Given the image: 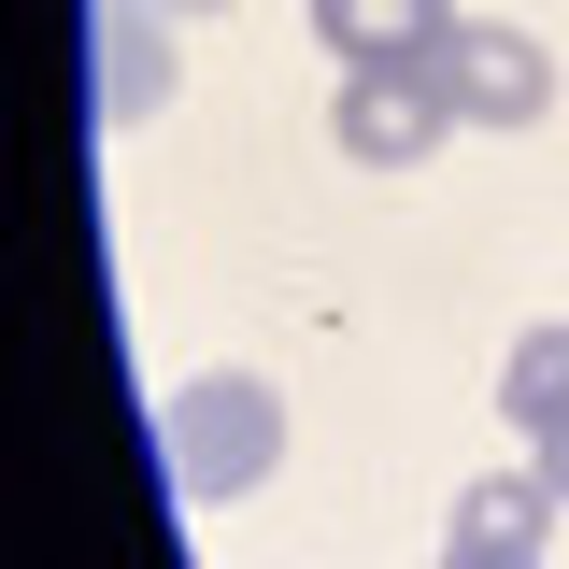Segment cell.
<instances>
[{"mask_svg": "<svg viewBox=\"0 0 569 569\" xmlns=\"http://www.w3.org/2000/svg\"><path fill=\"white\" fill-rule=\"evenodd\" d=\"M541 485H556V498H569V427H556V441H541Z\"/></svg>", "mask_w": 569, "mask_h": 569, "instance_id": "9", "label": "cell"}, {"mask_svg": "<svg viewBox=\"0 0 569 569\" xmlns=\"http://www.w3.org/2000/svg\"><path fill=\"white\" fill-rule=\"evenodd\" d=\"M498 413L527 427V441H556V427H569V328H527V342H512V370H498Z\"/></svg>", "mask_w": 569, "mask_h": 569, "instance_id": "7", "label": "cell"}, {"mask_svg": "<svg viewBox=\"0 0 569 569\" xmlns=\"http://www.w3.org/2000/svg\"><path fill=\"white\" fill-rule=\"evenodd\" d=\"M142 14H228V0H142Z\"/></svg>", "mask_w": 569, "mask_h": 569, "instance_id": "10", "label": "cell"}, {"mask_svg": "<svg viewBox=\"0 0 569 569\" xmlns=\"http://www.w3.org/2000/svg\"><path fill=\"white\" fill-rule=\"evenodd\" d=\"M157 100H171V43H157V14H142V0H100V114L142 129Z\"/></svg>", "mask_w": 569, "mask_h": 569, "instance_id": "5", "label": "cell"}, {"mask_svg": "<svg viewBox=\"0 0 569 569\" xmlns=\"http://www.w3.org/2000/svg\"><path fill=\"white\" fill-rule=\"evenodd\" d=\"M441 100H456V129H527L541 100H556V58L527 43V29H498V14H456V43H441Z\"/></svg>", "mask_w": 569, "mask_h": 569, "instance_id": "2", "label": "cell"}, {"mask_svg": "<svg viewBox=\"0 0 569 569\" xmlns=\"http://www.w3.org/2000/svg\"><path fill=\"white\" fill-rule=\"evenodd\" d=\"M328 129H342V157L356 171H413L427 142L456 129V100H441V71H342V100H328Z\"/></svg>", "mask_w": 569, "mask_h": 569, "instance_id": "3", "label": "cell"}, {"mask_svg": "<svg viewBox=\"0 0 569 569\" xmlns=\"http://www.w3.org/2000/svg\"><path fill=\"white\" fill-rule=\"evenodd\" d=\"M157 456H171V485L186 498H257L284 456V399L257 370H200V385H171V413H157Z\"/></svg>", "mask_w": 569, "mask_h": 569, "instance_id": "1", "label": "cell"}, {"mask_svg": "<svg viewBox=\"0 0 569 569\" xmlns=\"http://www.w3.org/2000/svg\"><path fill=\"white\" fill-rule=\"evenodd\" d=\"M313 29H328L342 71H413L456 43V0H313Z\"/></svg>", "mask_w": 569, "mask_h": 569, "instance_id": "4", "label": "cell"}, {"mask_svg": "<svg viewBox=\"0 0 569 569\" xmlns=\"http://www.w3.org/2000/svg\"><path fill=\"white\" fill-rule=\"evenodd\" d=\"M541 527H556L541 470H470L456 485V541H485V556H541Z\"/></svg>", "mask_w": 569, "mask_h": 569, "instance_id": "6", "label": "cell"}, {"mask_svg": "<svg viewBox=\"0 0 569 569\" xmlns=\"http://www.w3.org/2000/svg\"><path fill=\"white\" fill-rule=\"evenodd\" d=\"M441 569H541V556H485V541H441Z\"/></svg>", "mask_w": 569, "mask_h": 569, "instance_id": "8", "label": "cell"}]
</instances>
